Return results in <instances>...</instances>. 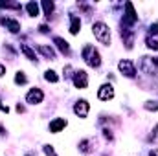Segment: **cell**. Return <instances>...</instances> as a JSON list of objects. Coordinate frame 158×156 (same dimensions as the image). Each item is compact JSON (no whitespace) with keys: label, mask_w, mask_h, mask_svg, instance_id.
<instances>
[{"label":"cell","mask_w":158,"mask_h":156,"mask_svg":"<svg viewBox=\"0 0 158 156\" xmlns=\"http://www.w3.org/2000/svg\"><path fill=\"white\" fill-rule=\"evenodd\" d=\"M81 55H83V59L86 61V64L88 66H92V68H99V64H101V55H99V51L94 48V46H85L83 48V51H81Z\"/></svg>","instance_id":"6da1fadb"},{"label":"cell","mask_w":158,"mask_h":156,"mask_svg":"<svg viewBox=\"0 0 158 156\" xmlns=\"http://www.w3.org/2000/svg\"><path fill=\"white\" fill-rule=\"evenodd\" d=\"M92 31H94V35H96V39L99 40L101 44H105V46H109L110 44V30H109V26L105 24V22H94V26H92Z\"/></svg>","instance_id":"7a4b0ae2"},{"label":"cell","mask_w":158,"mask_h":156,"mask_svg":"<svg viewBox=\"0 0 158 156\" xmlns=\"http://www.w3.org/2000/svg\"><path fill=\"white\" fill-rule=\"evenodd\" d=\"M118 68H119V72H121L125 77H129V79H132L134 76H136L134 63H132V61H129V59H123V61H119V63H118Z\"/></svg>","instance_id":"3957f363"},{"label":"cell","mask_w":158,"mask_h":156,"mask_svg":"<svg viewBox=\"0 0 158 156\" xmlns=\"http://www.w3.org/2000/svg\"><path fill=\"white\" fill-rule=\"evenodd\" d=\"M98 97H99L101 101H110V99L114 97V86H112L110 83L101 84V86L98 88Z\"/></svg>","instance_id":"277c9868"},{"label":"cell","mask_w":158,"mask_h":156,"mask_svg":"<svg viewBox=\"0 0 158 156\" xmlns=\"http://www.w3.org/2000/svg\"><path fill=\"white\" fill-rule=\"evenodd\" d=\"M42 99H44V92L40 88H31L26 94V103L28 105H39V103H42Z\"/></svg>","instance_id":"5b68a950"},{"label":"cell","mask_w":158,"mask_h":156,"mask_svg":"<svg viewBox=\"0 0 158 156\" xmlns=\"http://www.w3.org/2000/svg\"><path fill=\"white\" fill-rule=\"evenodd\" d=\"M72 81H74V86L79 88V90H85V88L88 86V76H86L85 70H77V72L74 74Z\"/></svg>","instance_id":"8992f818"},{"label":"cell","mask_w":158,"mask_h":156,"mask_svg":"<svg viewBox=\"0 0 158 156\" xmlns=\"http://www.w3.org/2000/svg\"><path fill=\"white\" fill-rule=\"evenodd\" d=\"M125 11H127V15L123 17V24L132 26V24L138 20V15H136V11H134V6H132L131 2H125Z\"/></svg>","instance_id":"52a82bcc"},{"label":"cell","mask_w":158,"mask_h":156,"mask_svg":"<svg viewBox=\"0 0 158 156\" xmlns=\"http://www.w3.org/2000/svg\"><path fill=\"white\" fill-rule=\"evenodd\" d=\"M88 110H90V105H88L86 99H79V101H76V105H74V112H76V116L86 117L88 116Z\"/></svg>","instance_id":"ba28073f"},{"label":"cell","mask_w":158,"mask_h":156,"mask_svg":"<svg viewBox=\"0 0 158 156\" xmlns=\"http://www.w3.org/2000/svg\"><path fill=\"white\" fill-rule=\"evenodd\" d=\"M0 24H4L11 33H19L20 31V22L19 20H15V18H0Z\"/></svg>","instance_id":"9c48e42d"},{"label":"cell","mask_w":158,"mask_h":156,"mask_svg":"<svg viewBox=\"0 0 158 156\" xmlns=\"http://www.w3.org/2000/svg\"><path fill=\"white\" fill-rule=\"evenodd\" d=\"M64 127H66V119H64V117H55V119L50 123V132L57 134V132H61Z\"/></svg>","instance_id":"30bf717a"},{"label":"cell","mask_w":158,"mask_h":156,"mask_svg":"<svg viewBox=\"0 0 158 156\" xmlns=\"http://www.w3.org/2000/svg\"><path fill=\"white\" fill-rule=\"evenodd\" d=\"M53 42H55V46L59 48V51H61V53L70 55V44L63 39V37H53Z\"/></svg>","instance_id":"8fae6325"},{"label":"cell","mask_w":158,"mask_h":156,"mask_svg":"<svg viewBox=\"0 0 158 156\" xmlns=\"http://www.w3.org/2000/svg\"><path fill=\"white\" fill-rule=\"evenodd\" d=\"M79 30H81V20H79V17L70 15V33H72V35H77Z\"/></svg>","instance_id":"7c38bea8"},{"label":"cell","mask_w":158,"mask_h":156,"mask_svg":"<svg viewBox=\"0 0 158 156\" xmlns=\"http://www.w3.org/2000/svg\"><path fill=\"white\" fill-rule=\"evenodd\" d=\"M37 50H39V51L44 55V57H46V59H52V61L55 59V51H53V48L44 46V44H39V46H37Z\"/></svg>","instance_id":"4fadbf2b"},{"label":"cell","mask_w":158,"mask_h":156,"mask_svg":"<svg viewBox=\"0 0 158 156\" xmlns=\"http://www.w3.org/2000/svg\"><path fill=\"white\" fill-rule=\"evenodd\" d=\"M20 51L26 55V59H30V61H37V55H35V50L33 48H30L28 44H20Z\"/></svg>","instance_id":"5bb4252c"},{"label":"cell","mask_w":158,"mask_h":156,"mask_svg":"<svg viewBox=\"0 0 158 156\" xmlns=\"http://www.w3.org/2000/svg\"><path fill=\"white\" fill-rule=\"evenodd\" d=\"M121 37H123V40H125L127 50H131V48H132V33L129 31V28H123V30H121Z\"/></svg>","instance_id":"9a60e30c"},{"label":"cell","mask_w":158,"mask_h":156,"mask_svg":"<svg viewBox=\"0 0 158 156\" xmlns=\"http://www.w3.org/2000/svg\"><path fill=\"white\" fill-rule=\"evenodd\" d=\"M26 11L30 17H39V4L37 2H28L26 4Z\"/></svg>","instance_id":"2e32d148"},{"label":"cell","mask_w":158,"mask_h":156,"mask_svg":"<svg viewBox=\"0 0 158 156\" xmlns=\"http://www.w3.org/2000/svg\"><path fill=\"white\" fill-rule=\"evenodd\" d=\"M40 6H42V9H44V15H46V17H50V15L53 13V9H55V4H53V2H50V0H44Z\"/></svg>","instance_id":"e0dca14e"},{"label":"cell","mask_w":158,"mask_h":156,"mask_svg":"<svg viewBox=\"0 0 158 156\" xmlns=\"http://www.w3.org/2000/svg\"><path fill=\"white\" fill-rule=\"evenodd\" d=\"M44 79H46L48 83H57V81H59V76H57L53 70H46V72H44Z\"/></svg>","instance_id":"ac0fdd59"},{"label":"cell","mask_w":158,"mask_h":156,"mask_svg":"<svg viewBox=\"0 0 158 156\" xmlns=\"http://www.w3.org/2000/svg\"><path fill=\"white\" fill-rule=\"evenodd\" d=\"M79 151L81 153H90V142L88 140H81L79 142Z\"/></svg>","instance_id":"d6986e66"},{"label":"cell","mask_w":158,"mask_h":156,"mask_svg":"<svg viewBox=\"0 0 158 156\" xmlns=\"http://www.w3.org/2000/svg\"><path fill=\"white\" fill-rule=\"evenodd\" d=\"M15 83H17V84H26V83H28V77L24 76V72H17V76H15Z\"/></svg>","instance_id":"ffe728a7"},{"label":"cell","mask_w":158,"mask_h":156,"mask_svg":"<svg viewBox=\"0 0 158 156\" xmlns=\"http://www.w3.org/2000/svg\"><path fill=\"white\" fill-rule=\"evenodd\" d=\"M147 110H158V101H145V105H143Z\"/></svg>","instance_id":"44dd1931"},{"label":"cell","mask_w":158,"mask_h":156,"mask_svg":"<svg viewBox=\"0 0 158 156\" xmlns=\"http://www.w3.org/2000/svg\"><path fill=\"white\" fill-rule=\"evenodd\" d=\"M145 42H147V46H149L151 50H158V40L151 39V37H147V39H145Z\"/></svg>","instance_id":"7402d4cb"},{"label":"cell","mask_w":158,"mask_h":156,"mask_svg":"<svg viewBox=\"0 0 158 156\" xmlns=\"http://www.w3.org/2000/svg\"><path fill=\"white\" fill-rule=\"evenodd\" d=\"M42 151H44V154H46V156H57L52 145H44V147H42Z\"/></svg>","instance_id":"603a6c76"},{"label":"cell","mask_w":158,"mask_h":156,"mask_svg":"<svg viewBox=\"0 0 158 156\" xmlns=\"http://www.w3.org/2000/svg\"><path fill=\"white\" fill-rule=\"evenodd\" d=\"M103 136H105V140L112 142V130H109V129H103Z\"/></svg>","instance_id":"cb8c5ba5"},{"label":"cell","mask_w":158,"mask_h":156,"mask_svg":"<svg viewBox=\"0 0 158 156\" xmlns=\"http://www.w3.org/2000/svg\"><path fill=\"white\" fill-rule=\"evenodd\" d=\"M39 30H40V33H48V26H46V24H42Z\"/></svg>","instance_id":"d4e9b609"},{"label":"cell","mask_w":158,"mask_h":156,"mask_svg":"<svg viewBox=\"0 0 158 156\" xmlns=\"http://www.w3.org/2000/svg\"><path fill=\"white\" fill-rule=\"evenodd\" d=\"M0 110H2V112H6V114L9 112V109H7V105H0Z\"/></svg>","instance_id":"484cf974"},{"label":"cell","mask_w":158,"mask_h":156,"mask_svg":"<svg viewBox=\"0 0 158 156\" xmlns=\"http://www.w3.org/2000/svg\"><path fill=\"white\" fill-rule=\"evenodd\" d=\"M149 156H158V149H151L149 151Z\"/></svg>","instance_id":"4316f807"},{"label":"cell","mask_w":158,"mask_h":156,"mask_svg":"<svg viewBox=\"0 0 158 156\" xmlns=\"http://www.w3.org/2000/svg\"><path fill=\"white\" fill-rule=\"evenodd\" d=\"M4 74H6V66H4V64H0V77H2Z\"/></svg>","instance_id":"83f0119b"},{"label":"cell","mask_w":158,"mask_h":156,"mask_svg":"<svg viewBox=\"0 0 158 156\" xmlns=\"http://www.w3.org/2000/svg\"><path fill=\"white\" fill-rule=\"evenodd\" d=\"M17 110H19V112H24V107H22V105L19 103V105H17Z\"/></svg>","instance_id":"f1b7e54d"},{"label":"cell","mask_w":158,"mask_h":156,"mask_svg":"<svg viewBox=\"0 0 158 156\" xmlns=\"http://www.w3.org/2000/svg\"><path fill=\"white\" fill-rule=\"evenodd\" d=\"M2 134H6V129H4V125L0 123V136H2Z\"/></svg>","instance_id":"f546056e"},{"label":"cell","mask_w":158,"mask_h":156,"mask_svg":"<svg viewBox=\"0 0 158 156\" xmlns=\"http://www.w3.org/2000/svg\"><path fill=\"white\" fill-rule=\"evenodd\" d=\"M151 61H153V63H155V64H156V66H158V57H153Z\"/></svg>","instance_id":"4dcf8cb0"},{"label":"cell","mask_w":158,"mask_h":156,"mask_svg":"<svg viewBox=\"0 0 158 156\" xmlns=\"http://www.w3.org/2000/svg\"><path fill=\"white\" fill-rule=\"evenodd\" d=\"M156 130H158V125H156Z\"/></svg>","instance_id":"1f68e13d"},{"label":"cell","mask_w":158,"mask_h":156,"mask_svg":"<svg viewBox=\"0 0 158 156\" xmlns=\"http://www.w3.org/2000/svg\"><path fill=\"white\" fill-rule=\"evenodd\" d=\"M26 156H31V154H26Z\"/></svg>","instance_id":"d6a6232c"}]
</instances>
